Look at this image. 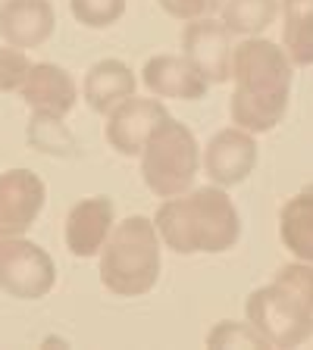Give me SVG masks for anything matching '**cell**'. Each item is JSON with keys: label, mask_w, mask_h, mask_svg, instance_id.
Listing matches in <instances>:
<instances>
[{"label": "cell", "mask_w": 313, "mask_h": 350, "mask_svg": "<svg viewBox=\"0 0 313 350\" xmlns=\"http://www.w3.org/2000/svg\"><path fill=\"white\" fill-rule=\"evenodd\" d=\"M207 347H270V344L251 322L226 319L207 335Z\"/></svg>", "instance_id": "44dd1931"}, {"label": "cell", "mask_w": 313, "mask_h": 350, "mask_svg": "<svg viewBox=\"0 0 313 350\" xmlns=\"http://www.w3.org/2000/svg\"><path fill=\"white\" fill-rule=\"evenodd\" d=\"M29 57L25 51H16V47H0V94H7V91H16L29 72Z\"/></svg>", "instance_id": "7402d4cb"}, {"label": "cell", "mask_w": 313, "mask_h": 350, "mask_svg": "<svg viewBox=\"0 0 313 350\" xmlns=\"http://www.w3.org/2000/svg\"><path fill=\"white\" fill-rule=\"evenodd\" d=\"M57 284L51 254L22 234L0 238V288L16 300H41Z\"/></svg>", "instance_id": "8992f818"}, {"label": "cell", "mask_w": 313, "mask_h": 350, "mask_svg": "<svg viewBox=\"0 0 313 350\" xmlns=\"http://www.w3.org/2000/svg\"><path fill=\"white\" fill-rule=\"evenodd\" d=\"M153 228L175 254H226L241 238V216L226 191L207 185L163 200Z\"/></svg>", "instance_id": "7a4b0ae2"}, {"label": "cell", "mask_w": 313, "mask_h": 350, "mask_svg": "<svg viewBox=\"0 0 313 350\" xmlns=\"http://www.w3.org/2000/svg\"><path fill=\"white\" fill-rule=\"evenodd\" d=\"M57 16L51 0H3L0 3V35L16 51L38 47L53 35Z\"/></svg>", "instance_id": "7c38bea8"}, {"label": "cell", "mask_w": 313, "mask_h": 350, "mask_svg": "<svg viewBox=\"0 0 313 350\" xmlns=\"http://www.w3.org/2000/svg\"><path fill=\"white\" fill-rule=\"evenodd\" d=\"M47 204V185L32 169L0 172V238L25 234Z\"/></svg>", "instance_id": "ba28073f"}, {"label": "cell", "mask_w": 313, "mask_h": 350, "mask_svg": "<svg viewBox=\"0 0 313 350\" xmlns=\"http://www.w3.org/2000/svg\"><path fill=\"white\" fill-rule=\"evenodd\" d=\"M248 322L270 347H301L313 335V266L292 262L276 272L266 288H257L245 304Z\"/></svg>", "instance_id": "3957f363"}, {"label": "cell", "mask_w": 313, "mask_h": 350, "mask_svg": "<svg viewBox=\"0 0 313 350\" xmlns=\"http://www.w3.org/2000/svg\"><path fill=\"white\" fill-rule=\"evenodd\" d=\"M282 44L292 66H313V0H282Z\"/></svg>", "instance_id": "e0dca14e"}, {"label": "cell", "mask_w": 313, "mask_h": 350, "mask_svg": "<svg viewBox=\"0 0 313 350\" xmlns=\"http://www.w3.org/2000/svg\"><path fill=\"white\" fill-rule=\"evenodd\" d=\"M73 16L88 29H107L123 19L125 0H69Z\"/></svg>", "instance_id": "ffe728a7"}, {"label": "cell", "mask_w": 313, "mask_h": 350, "mask_svg": "<svg viewBox=\"0 0 313 350\" xmlns=\"http://www.w3.org/2000/svg\"><path fill=\"white\" fill-rule=\"evenodd\" d=\"M223 25L232 35H260L279 16V0H223Z\"/></svg>", "instance_id": "ac0fdd59"}, {"label": "cell", "mask_w": 313, "mask_h": 350, "mask_svg": "<svg viewBox=\"0 0 313 350\" xmlns=\"http://www.w3.org/2000/svg\"><path fill=\"white\" fill-rule=\"evenodd\" d=\"M163 10H166L173 19H197V16H204L207 13V0H157Z\"/></svg>", "instance_id": "603a6c76"}, {"label": "cell", "mask_w": 313, "mask_h": 350, "mask_svg": "<svg viewBox=\"0 0 313 350\" xmlns=\"http://www.w3.org/2000/svg\"><path fill=\"white\" fill-rule=\"evenodd\" d=\"M135 88H138V79L123 59H101L85 75V100L95 113L107 116L116 103L135 94Z\"/></svg>", "instance_id": "9a60e30c"}, {"label": "cell", "mask_w": 313, "mask_h": 350, "mask_svg": "<svg viewBox=\"0 0 313 350\" xmlns=\"http://www.w3.org/2000/svg\"><path fill=\"white\" fill-rule=\"evenodd\" d=\"M201 166L195 131L166 116L141 147V178L157 197H175L191 188Z\"/></svg>", "instance_id": "5b68a950"}, {"label": "cell", "mask_w": 313, "mask_h": 350, "mask_svg": "<svg viewBox=\"0 0 313 350\" xmlns=\"http://www.w3.org/2000/svg\"><path fill=\"white\" fill-rule=\"evenodd\" d=\"M160 278V234L153 219L129 216L101 247V282L116 297H141Z\"/></svg>", "instance_id": "277c9868"}, {"label": "cell", "mask_w": 313, "mask_h": 350, "mask_svg": "<svg viewBox=\"0 0 313 350\" xmlns=\"http://www.w3.org/2000/svg\"><path fill=\"white\" fill-rule=\"evenodd\" d=\"M19 94L32 107V113H47V116H66L79 97L73 75L53 63H32L19 85Z\"/></svg>", "instance_id": "4fadbf2b"}, {"label": "cell", "mask_w": 313, "mask_h": 350, "mask_svg": "<svg viewBox=\"0 0 313 350\" xmlns=\"http://www.w3.org/2000/svg\"><path fill=\"white\" fill-rule=\"evenodd\" d=\"M182 57L197 69L207 85L229 81L232 69V31L216 19H188L182 31Z\"/></svg>", "instance_id": "52a82bcc"}, {"label": "cell", "mask_w": 313, "mask_h": 350, "mask_svg": "<svg viewBox=\"0 0 313 350\" xmlns=\"http://www.w3.org/2000/svg\"><path fill=\"white\" fill-rule=\"evenodd\" d=\"M141 79L153 97H175V100H201V97H207V88H210L188 59L173 57V53H160V57L147 59L141 69Z\"/></svg>", "instance_id": "5bb4252c"}, {"label": "cell", "mask_w": 313, "mask_h": 350, "mask_svg": "<svg viewBox=\"0 0 313 350\" xmlns=\"http://www.w3.org/2000/svg\"><path fill=\"white\" fill-rule=\"evenodd\" d=\"M257 166V141L245 129H223L210 138L204 150V169L219 188L241 185Z\"/></svg>", "instance_id": "30bf717a"}, {"label": "cell", "mask_w": 313, "mask_h": 350, "mask_svg": "<svg viewBox=\"0 0 313 350\" xmlns=\"http://www.w3.org/2000/svg\"><path fill=\"white\" fill-rule=\"evenodd\" d=\"M223 7V0H207V13H210V10H219Z\"/></svg>", "instance_id": "cb8c5ba5"}, {"label": "cell", "mask_w": 313, "mask_h": 350, "mask_svg": "<svg viewBox=\"0 0 313 350\" xmlns=\"http://www.w3.org/2000/svg\"><path fill=\"white\" fill-rule=\"evenodd\" d=\"M166 107L153 97H125L107 113V144L123 157H138L151 131L166 119Z\"/></svg>", "instance_id": "9c48e42d"}, {"label": "cell", "mask_w": 313, "mask_h": 350, "mask_svg": "<svg viewBox=\"0 0 313 350\" xmlns=\"http://www.w3.org/2000/svg\"><path fill=\"white\" fill-rule=\"evenodd\" d=\"M113 222H116V204H113V197L97 194V197L79 200V204L69 210L66 228H63L69 254L82 256V260L101 254L103 241L113 232Z\"/></svg>", "instance_id": "8fae6325"}, {"label": "cell", "mask_w": 313, "mask_h": 350, "mask_svg": "<svg viewBox=\"0 0 313 350\" xmlns=\"http://www.w3.org/2000/svg\"><path fill=\"white\" fill-rule=\"evenodd\" d=\"M279 234H282V244L301 262L313 266V185L298 191L279 210Z\"/></svg>", "instance_id": "2e32d148"}, {"label": "cell", "mask_w": 313, "mask_h": 350, "mask_svg": "<svg viewBox=\"0 0 313 350\" xmlns=\"http://www.w3.org/2000/svg\"><path fill=\"white\" fill-rule=\"evenodd\" d=\"M229 79L235 81L229 113L238 129L260 135V131H273L285 119L295 72L292 59L279 44L251 35L248 41L232 47Z\"/></svg>", "instance_id": "6da1fadb"}, {"label": "cell", "mask_w": 313, "mask_h": 350, "mask_svg": "<svg viewBox=\"0 0 313 350\" xmlns=\"http://www.w3.org/2000/svg\"><path fill=\"white\" fill-rule=\"evenodd\" d=\"M29 141L35 150L44 153H73V138L63 129V116H47V113H35L29 122Z\"/></svg>", "instance_id": "d6986e66"}]
</instances>
